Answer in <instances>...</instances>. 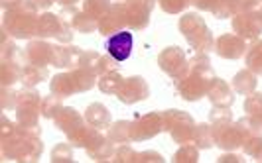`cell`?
Here are the masks:
<instances>
[{
	"label": "cell",
	"instance_id": "3957f363",
	"mask_svg": "<svg viewBox=\"0 0 262 163\" xmlns=\"http://www.w3.org/2000/svg\"><path fill=\"white\" fill-rule=\"evenodd\" d=\"M117 95L122 102L132 104V102H136V100H144L146 96H148V85H146V81L140 79V77L124 79Z\"/></svg>",
	"mask_w": 262,
	"mask_h": 163
},
{
	"label": "cell",
	"instance_id": "7a4b0ae2",
	"mask_svg": "<svg viewBox=\"0 0 262 163\" xmlns=\"http://www.w3.org/2000/svg\"><path fill=\"white\" fill-rule=\"evenodd\" d=\"M132 34L122 30V32H117L115 36H111V40L106 41V49H108V55L115 59V61H126L130 57L132 51Z\"/></svg>",
	"mask_w": 262,
	"mask_h": 163
},
{
	"label": "cell",
	"instance_id": "277c9868",
	"mask_svg": "<svg viewBox=\"0 0 262 163\" xmlns=\"http://www.w3.org/2000/svg\"><path fill=\"white\" fill-rule=\"evenodd\" d=\"M243 49H245V43H243L241 38H236V36H223L219 40V43H217V53L227 57V59L241 57Z\"/></svg>",
	"mask_w": 262,
	"mask_h": 163
},
{
	"label": "cell",
	"instance_id": "6da1fadb",
	"mask_svg": "<svg viewBox=\"0 0 262 163\" xmlns=\"http://www.w3.org/2000/svg\"><path fill=\"white\" fill-rule=\"evenodd\" d=\"M182 32L185 34V38L189 40V43L199 49V51H207L211 45V36H209V30L207 26L199 20V16H193V14H189V16H185L184 20H182Z\"/></svg>",
	"mask_w": 262,
	"mask_h": 163
},
{
	"label": "cell",
	"instance_id": "7c38bea8",
	"mask_svg": "<svg viewBox=\"0 0 262 163\" xmlns=\"http://www.w3.org/2000/svg\"><path fill=\"white\" fill-rule=\"evenodd\" d=\"M245 108L249 114H258L262 112V95H254L252 98L247 100V104H245Z\"/></svg>",
	"mask_w": 262,
	"mask_h": 163
},
{
	"label": "cell",
	"instance_id": "9c48e42d",
	"mask_svg": "<svg viewBox=\"0 0 262 163\" xmlns=\"http://www.w3.org/2000/svg\"><path fill=\"white\" fill-rule=\"evenodd\" d=\"M87 120L91 124H95V128H101V126H105L111 120V116H108V112H106V108L103 104H93L87 110Z\"/></svg>",
	"mask_w": 262,
	"mask_h": 163
},
{
	"label": "cell",
	"instance_id": "52a82bcc",
	"mask_svg": "<svg viewBox=\"0 0 262 163\" xmlns=\"http://www.w3.org/2000/svg\"><path fill=\"white\" fill-rule=\"evenodd\" d=\"M209 95H211V100H213L215 104H221V106H229V104L233 102V95H231L229 87H227L225 83L217 81V79L211 85Z\"/></svg>",
	"mask_w": 262,
	"mask_h": 163
},
{
	"label": "cell",
	"instance_id": "5b68a950",
	"mask_svg": "<svg viewBox=\"0 0 262 163\" xmlns=\"http://www.w3.org/2000/svg\"><path fill=\"white\" fill-rule=\"evenodd\" d=\"M235 30H238L241 36H247V38H256L262 32V16H238L235 18Z\"/></svg>",
	"mask_w": 262,
	"mask_h": 163
},
{
	"label": "cell",
	"instance_id": "4fadbf2b",
	"mask_svg": "<svg viewBox=\"0 0 262 163\" xmlns=\"http://www.w3.org/2000/svg\"><path fill=\"white\" fill-rule=\"evenodd\" d=\"M57 106H59V104H57V100H52V98H48V100H46V102H43V114H46V116H55V114H53L52 110H57Z\"/></svg>",
	"mask_w": 262,
	"mask_h": 163
},
{
	"label": "cell",
	"instance_id": "30bf717a",
	"mask_svg": "<svg viewBox=\"0 0 262 163\" xmlns=\"http://www.w3.org/2000/svg\"><path fill=\"white\" fill-rule=\"evenodd\" d=\"M254 85H256V79H254V75H250L249 71H243L235 77V89L238 93H250L254 89Z\"/></svg>",
	"mask_w": 262,
	"mask_h": 163
},
{
	"label": "cell",
	"instance_id": "ba28073f",
	"mask_svg": "<svg viewBox=\"0 0 262 163\" xmlns=\"http://www.w3.org/2000/svg\"><path fill=\"white\" fill-rule=\"evenodd\" d=\"M55 120L59 124V128L66 130L67 134H71L73 128H83V126H81V118H79V114L73 108H63L61 114H59Z\"/></svg>",
	"mask_w": 262,
	"mask_h": 163
},
{
	"label": "cell",
	"instance_id": "8fae6325",
	"mask_svg": "<svg viewBox=\"0 0 262 163\" xmlns=\"http://www.w3.org/2000/svg\"><path fill=\"white\" fill-rule=\"evenodd\" d=\"M247 63H249V67L252 69L254 73L262 75V41L256 45V47H252V51H250Z\"/></svg>",
	"mask_w": 262,
	"mask_h": 163
},
{
	"label": "cell",
	"instance_id": "8992f818",
	"mask_svg": "<svg viewBox=\"0 0 262 163\" xmlns=\"http://www.w3.org/2000/svg\"><path fill=\"white\" fill-rule=\"evenodd\" d=\"M184 53L180 51V47H168L164 53L160 55V65L164 71H168L170 75H178V69L182 67V65H178V63H184Z\"/></svg>",
	"mask_w": 262,
	"mask_h": 163
}]
</instances>
